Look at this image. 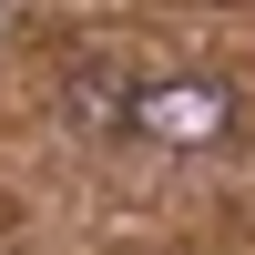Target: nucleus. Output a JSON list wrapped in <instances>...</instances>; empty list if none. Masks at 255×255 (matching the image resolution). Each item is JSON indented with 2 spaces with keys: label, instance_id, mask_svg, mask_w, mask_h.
<instances>
[{
  "label": "nucleus",
  "instance_id": "f257e3e1",
  "mask_svg": "<svg viewBox=\"0 0 255 255\" xmlns=\"http://www.w3.org/2000/svg\"><path fill=\"white\" fill-rule=\"evenodd\" d=\"M123 133L133 143H163V153H215L235 143V92L225 82H194V72H163L123 102Z\"/></svg>",
  "mask_w": 255,
  "mask_h": 255
}]
</instances>
